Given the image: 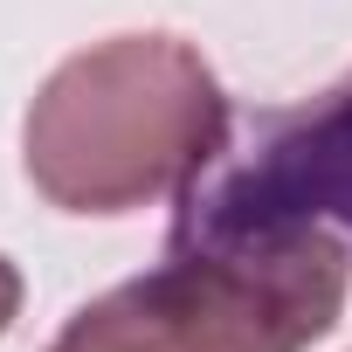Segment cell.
<instances>
[{"instance_id":"6da1fadb","label":"cell","mask_w":352,"mask_h":352,"mask_svg":"<svg viewBox=\"0 0 352 352\" xmlns=\"http://www.w3.org/2000/svg\"><path fill=\"white\" fill-rule=\"evenodd\" d=\"M228 145V97L180 35L76 49L21 118V166L63 214H138L201 180Z\"/></svg>"},{"instance_id":"7a4b0ae2","label":"cell","mask_w":352,"mask_h":352,"mask_svg":"<svg viewBox=\"0 0 352 352\" xmlns=\"http://www.w3.org/2000/svg\"><path fill=\"white\" fill-rule=\"evenodd\" d=\"M352 263L304 214L208 221L138 283L83 304L49 352H304L345 311Z\"/></svg>"},{"instance_id":"3957f363","label":"cell","mask_w":352,"mask_h":352,"mask_svg":"<svg viewBox=\"0 0 352 352\" xmlns=\"http://www.w3.org/2000/svg\"><path fill=\"white\" fill-rule=\"evenodd\" d=\"M14 318H21V270L0 256V338L14 331Z\"/></svg>"}]
</instances>
